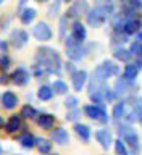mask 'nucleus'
Here are the masks:
<instances>
[{"label":"nucleus","instance_id":"obj_1","mask_svg":"<svg viewBox=\"0 0 142 155\" xmlns=\"http://www.w3.org/2000/svg\"><path fill=\"white\" fill-rule=\"evenodd\" d=\"M34 65L44 68L48 74H61V68H63V61L61 57L58 53L57 48L52 47H39L34 55Z\"/></svg>","mask_w":142,"mask_h":155},{"label":"nucleus","instance_id":"obj_2","mask_svg":"<svg viewBox=\"0 0 142 155\" xmlns=\"http://www.w3.org/2000/svg\"><path fill=\"white\" fill-rule=\"evenodd\" d=\"M118 136L120 139L126 144V147L131 149L133 155H139L140 153V139H139V134L137 131L133 128V124H128V123H121L118 124Z\"/></svg>","mask_w":142,"mask_h":155},{"label":"nucleus","instance_id":"obj_3","mask_svg":"<svg viewBox=\"0 0 142 155\" xmlns=\"http://www.w3.org/2000/svg\"><path fill=\"white\" fill-rule=\"evenodd\" d=\"M113 13H115V5H110V7H94L86 15V21L92 28H100L107 23V19H110L113 16Z\"/></svg>","mask_w":142,"mask_h":155},{"label":"nucleus","instance_id":"obj_4","mask_svg":"<svg viewBox=\"0 0 142 155\" xmlns=\"http://www.w3.org/2000/svg\"><path fill=\"white\" fill-rule=\"evenodd\" d=\"M63 42H65V53L71 61H81L86 58L87 47H84V44H78L71 36H66Z\"/></svg>","mask_w":142,"mask_h":155},{"label":"nucleus","instance_id":"obj_5","mask_svg":"<svg viewBox=\"0 0 142 155\" xmlns=\"http://www.w3.org/2000/svg\"><path fill=\"white\" fill-rule=\"evenodd\" d=\"M92 76H94L95 79H99V81L107 82L110 78L120 76V65H116V63L111 61V60H104L100 65L95 66L94 74H92Z\"/></svg>","mask_w":142,"mask_h":155},{"label":"nucleus","instance_id":"obj_6","mask_svg":"<svg viewBox=\"0 0 142 155\" xmlns=\"http://www.w3.org/2000/svg\"><path fill=\"white\" fill-rule=\"evenodd\" d=\"M84 115L100 124H108V121H110V116H108V111H107L105 105H94V104L86 105Z\"/></svg>","mask_w":142,"mask_h":155},{"label":"nucleus","instance_id":"obj_7","mask_svg":"<svg viewBox=\"0 0 142 155\" xmlns=\"http://www.w3.org/2000/svg\"><path fill=\"white\" fill-rule=\"evenodd\" d=\"M89 10H91V7H89V2H87V0H73L70 8L66 10L65 16L68 19H73V21H74V19H79L82 15H87Z\"/></svg>","mask_w":142,"mask_h":155},{"label":"nucleus","instance_id":"obj_8","mask_svg":"<svg viewBox=\"0 0 142 155\" xmlns=\"http://www.w3.org/2000/svg\"><path fill=\"white\" fill-rule=\"evenodd\" d=\"M32 36L39 42H48V41H52V37H53V31H52V28L48 23L39 21L36 26L32 28Z\"/></svg>","mask_w":142,"mask_h":155},{"label":"nucleus","instance_id":"obj_9","mask_svg":"<svg viewBox=\"0 0 142 155\" xmlns=\"http://www.w3.org/2000/svg\"><path fill=\"white\" fill-rule=\"evenodd\" d=\"M10 45L15 47V48H23L24 45H28L29 42V32L24 31V29H19V28H15L12 32H10V39H8Z\"/></svg>","mask_w":142,"mask_h":155},{"label":"nucleus","instance_id":"obj_10","mask_svg":"<svg viewBox=\"0 0 142 155\" xmlns=\"http://www.w3.org/2000/svg\"><path fill=\"white\" fill-rule=\"evenodd\" d=\"M10 81L18 87H24V86H28L29 82H31V73H29L28 68L18 66L16 70L10 74Z\"/></svg>","mask_w":142,"mask_h":155},{"label":"nucleus","instance_id":"obj_11","mask_svg":"<svg viewBox=\"0 0 142 155\" xmlns=\"http://www.w3.org/2000/svg\"><path fill=\"white\" fill-rule=\"evenodd\" d=\"M136 82V81H134ZM134 82L133 81H126L124 78H116V81H115V84H113V91H115V94L116 97H124V95H128L131 91H133V87H134Z\"/></svg>","mask_w":142,"mask_h":155},{"label":"nucleus","instance_id":"obj_12","mask_svg":"<svg viewBox=\"0 0 142 155\" xmlns=\"http://www.w3.org/2000/svg\"><path fill=\"white\" fill-rule=\"evenodd\" d=\"M70 36L74 39L78 44H84L86 42V39H87V29H86V26L79 21V19H74V21H73Z\"/></svg>","mask_w":142,"mask_h":155},{"label":"nucleus","instance_id":"obj_13","mask_svg":"<svg viewBox=\"0 0 142 155\" xmlns=\"http://www.w3.org/2000/svg\"><path fill=\"white\" fill-rule=\"evenodd\" d=\"M18 104H19V99H18V95L15 94L13 91H5L3 94L0 95V105H2L5 110L16 108Z\"/></svg>","mask_w":142,"mask_h":155},{"label":"nucleus","instance_id":"obj_14","mask_svg":"<svg viewBox=\"0 0 142 155\" xmlns=\"http://www.w3.org/2000/svg\"><path fill=\"white\" fill-rule=\"evenodd\" d=\"M95 139L97 142L100 144V147L104 150H108L111 145H113V136H111V131L110 129H99L95 133Z\"/></svg>","mask_w":142,"mask_h":155},{"label":"nucleus","instance_id":"obj_15","mask_svg":"<svg viewBox=\"0 0 142 155\" xmlns=\"http://www.w3.org/2000/svg\"><path fill=\"white\" fill-rule=\"evenodd\" d=\"M73 82V89L76 92H81L84 89V86L87 84V71L86 70H76V73L71 76Z\"/></svg>","mask_w":142,"mask_h":155},{"label":"nucleus","instance_id":"obj_16","mask_svg":"<svg viewBox=\"0 0 142 155\" xmlns=\"http://www.w3.org/2000/svg\"><path fill=\"white\" fill-rule=\"evenodd\" d=\"M142 29V19L140 18H133V19H126L123 24V31L126 36H133V34H137Z\"/></svg>","mask_w":142,"mask_h":155},{"label":"nucleus","instance_id":"obj_17","mask_svg":"<svg viewBox=\"0 0 142 155\" xmlns=\"http://www.w3.org/2000/svg\"><path fill=\"white\" fill-rule=\"evenodd\" d=\"M5 131H7L8 134H15V133H18L19 129L23 128V118L19 115H12L10 118L5 121Z\"/></svg>","mask_w":142,"mask_h":155},{"label":"nucleus","instance_id":"obj_18","mask_svg":"<svg viewBox=\"0 0 142 155\" xmlns=\"http://www.w3.org/2000/svg\"><path fill=\"white\" fill-rule=\"evenodd\" d=\"M52 140L58 145L70 144V133L65 128H55L52 131Z\"/></svg>","mask_w":142,"mask_h":155},{"label":"nucleus","instance_id":"obj_19","mask_svg":"<svg viewBox=\"0 0 142 155\" xmlns=\"http://www.w3.org/2000/svg\"><path fill=\"white\" fill-rule=\"evenodd\" d=\"M124 115H126V100H118L113 107V111H111V120L116 124H120V121H123Z\"/></svg>","mask_w":142,"mask_h":155},{"label":"nucleus","instance_id":"obj_20","mask_svg":"<svg viewBox=\"0 0 142 155\" xmlns=\"http://www.w3.org/2000/svg\"><path fill=\"white\" fill-rule=\"evenodd\" d=\"M37 16V12L36 8H31V7H24L19 10V21H21V24H24V26H28V24H31L34 19H36Z\"/></svg>","mask_w":142,"mask_h":155},{"label":"nucleus","instance_id":"obj_21","mask_svg":"<svg viewBox=\"0 0 142 155\" xmlns=\"http://www.w3.org/2000/svg\"><path fill=\"white\" fill-rule=\"evenodd\" d=\"M139 68L134 65V61H128L126 63V66H124V70H123V74H121V78H124L126 81H136L137 79V76H139Z\"/></svg>","mask_w":142,"mask_h":155},{"label":"nucleus","instance_id":"obj_22","mask_svg":"<svg viewBox=\"0 0 142 155\" xmlns=\"http://www.w3.org/2000/svg\"><path fill=\"white\" fill-rule=\"evenodd\" d=\"M36 121L42 129H52L55 126V116L52 113H39Z\"/></svg>","mask_w":142,"mask_h":155},{"label":"nucleus","instance_id":"obj_23","mask_svg":"<svg viewBox=\"0 0 142 155\" xmlns=\"http://www.w3.org/2000/svg\"><path fill=\"white\" fill-rule=\"evenodd\" d=\"M18 142L23 149H32V147H36V144H37V137L34 134H31L29 131H26V133H23L18 137Z\"/></svg>","mask_w":142,"mask_h":155},{"label":"nucleus","instance_id":"obj_24","mask_svg":"<svg viewBox=\"0 0 142 155\" xmlns=\"http://www.w3.org/2000/svg\"><path fill=\"white\" fill-rule=\"evenodd\" d=\"M74 133L78 134V137H79L82 142H89L91 140V128L84 123H74Z\"/></svg>","mask_w":142,"mask_h":155},{"label":"nucleus","instance_id":"obj_25","mask_svg":"<svg viewBox=\"0 0 142 155\" xmlns=\"http://www.w3.org/2000/svg\"><path fill=\"white\" fill-rule=\"evenodd\" d=\"M37 115H39L37 108H36V107H32L31 104L23 105V107H21V111H19V116H21V118H24V120H36Z\"/></svg>","mask_w":142,"mask_h":155},{"label":"nucleus","instance_id":"obj_26","mask_svg":"<svg viewBox=\"0 0 142 155\" xmlns=\"http://www.w3.org/2000/svg\"><path fill=\"white\" fill-rule=\"evenodd\" d=\"M113 58H115V60H118V61H126V63H128L131 60V53H129L128 48H124L123 45L113 47Z\"/></svg>","mask_w":142,"mask_h":155},{"label":"nucleus","instance_id":"obj_27","mask_svg":"<svg viewBox=\"0 0 142 155\" xmlns=\"http://www.w3.org/2000/svg\"><path fill=\"white\" fill-rule=\"evenodd\" d=\"M53 91H52V86H47V84H44L41 86L37 89V99L39 100H42V102H48V100H52L53 99Z\"/></svg>","mask_w":142,"mask_h":155},{"label":"nucleus","instance_id":"obj_28","mask_svg":"<svg viewBox=\"0 0 142 155\" xmlns=\"http://www.w3.org/2000/svg\"><path fill=\"white\" fill-rule=\"evenodd\" d=\"M36 147H37V150H39V153L47 155V153H50V152H52L53 142H52V140H48V139H39V137H37Z\"/></svg>","mask_w":142,"mask_h":155},{"label":"nucleus","instance_id":"obj_29","mask_svg":"<svg viewBox=\"0 0 142 155\" xmlns=\"http://www.w3.org/2000/svg\"><path fill=\"white\" fill-rule=\"evenodd\" d=\"M128 37L129 36H126L123 31H113V32H111V45H113V47L123 45V44L128 42Z\"/></svg>","mask_w":142,"mask_h":155},{"label":"nucleus","instance_id":"obj_30","mask_svg":"<svg viewBox=\"0 0 142 155\" xmlns=\"http://www.w3.org/2000/svg\"><path fill=\"white\" fill-rule=\"evenodd\" d=\"M52 91H53V94H57V95H66L70 89H68V84L65 81L57 79V81L52 82Z\"/></svg>","mask_w":142,"mask_h":155},{"label":"nucleus","instance_id":"obj_31","mask_svg":"<svg viewBox=\"0 0 142 155\" xmlns=\"http://www.w3.org/2000/svg\"><path fill=\"white\" fill-rule=\"evenodd\" d=\"M61 3H63V0H53V2L50 3V7H48V10H47L48 18H57L58 16L60 8H61Z\"/></svg>","mask_w":142,"mask_h":155},{"label":"nucleus","instance_id":"obj_32","mask_svg":"<svg viewBox=\"0 0 142 155\" xmlns=\"http://www.w3.org/2000/svg\"><path fill=\"white\" fill-rule=\"evenodd\" d=\"M12 66V58H10L8 53H0V70L2 73H7Z\"/></svg>","mask_w":142,"mask_h":155},{"label":"nucleus","instance_id":"obj_33","mask_svg":"<svg viewBox=\"0 0 142 155\" xmlns=\"http://www.w3.org/2000/svg\"><path fill=\"white\" fill-rule=\"evenodd\" d=\"M129 53H131V57H140L142 55V44L139 42V41H133L131 42V45H129Z\"/></svg>","mask_w":142,"mask_h":155},{"label":"nucleus","instance_id":"obj_34","mask_svg":"<svg viewBox=\"0 0 142 155\" xmlns=\"http://www.w3.org/2000/svg\"><path fill=\"white\" fill-rule=\"evenodd\" d=\"M68 23H70V19L66 16H61L60 18V31H58V36H60V41L66 37V31H68Z\"/></svg>","mask_w":142,"mask_h":155},{"label":"nucleus","instance_id":"obj_35","mask_svg":"<svg viewBox=\"0 0 142 155\" xmlns=\"http://www.w3.org/2000/svg\"><path fill=\"white\" fill-rule=\"evenodd\" d=\"M113 145H115V150L118 155H128V147H126V144L121 139L113 140Z\"/></svg>","mask_w":142,"mask_h":155},{"label":"nucleus","instance_id":"obj_36","mask_svg":"<svg viewBox=\"0 0 142 155\" xmlns=\"http://www.w3.org/2000/svg\"><path fill=\"white\" fill-rule=\"evenodd\" d=\"M104 100H105V104H111V102L118 100V97H116V94H115L113 89L107 87V89L104 91Z\"/></svg>","mask_w":142,"mask_h":155},{"label":"nucleus","instance_id":"obj_37","mask_svg":"<svg viewBox=\"0 0 142 155\" xmlns=\"http://www.w3.org/2000/svg\"><path fill=\"white\" fill-rule=\"evenodd\" d=\"M78 104H79V100H78V97H74V95H68L65 99V107L68 110L78 108Z\"/></svg>","mask_w":142,"mask_h":155},{"label":"nucleus","instance_id":"obj_38","mask_svg":"<svg viewBox=\"0 0 142 155\" xmlns=\"http://www.w3.org/2000/svg\"><path fill=\"white\" fill-rule=\"evenodd\" d=\"M81 116V110L79 108H73V110H68L66 113V121H76L78 123V118Z\"/></svg>","mask_w":142,"mask_h":155},{"label":"nucleus","instance_id":"obj_39","mask_svg":"<svg viewBox=\"0 0 142 155\" xmlns=\"http://www.w3.org/2000/svg\"><path fill=\"white\" fill-rule=\"evenodd\" d=\"M32 73H34V76H36V78H44V76H47V74H48V73L44 70V68L37 66V65H34V66H32Z\"/></svg>","mask_w":142,"mask_h":155},{"label":"nucleus","instance_id":"obj_40","mask_svg":"<svg viewBox=\"0 0 142 155\" xmlns=\"http://www.w3.org/2000/svg\"><path fill=\"white\" fill-rule=\"evenodd\" d=\"M0 52L2 53H8L10 52V42L5 39H0Z\"/></svg>","mask_w":142,"mask_h":155},{"label":"nucleus","instance_id":"obj_41","mask_svg":"<svg viewBox=\"0 0 142 155\" xmlns=\"http://www.w3.org/2000/svg\"><path fill=\"white\" fill-rule=\"evenodd\" d=\"M65 70H66V73L70 76H73L76 73V66H74V61H68L66 65H65Z\"/></svg>","mask_w":142,"mask_h":155},{"label":"nucleus","instance_id":"obj_42","mask_svg":"<svg viewBox=\"0 0 142 155\" xmlns=\"http://www.w3.org/2000/svg\"><path fill=\"white\" fill-rule=\"evenodd\" d=\"M10 74H7V73H2V76H0V84L2 86H7V84H10Z\"/></svg>","mask_w":142,"mask_h":155},{"label":"nucleus","instance_id":"obj_43","mask_svg":"<svg viewBox=\"0 0 142 155\" xmlns=\"http://www.w3.org/2000/svg\"><path fill=\"white\" fill-rule=\"evenodd\" d=\"M134 65H136V66H137V68H139V70H142V55H140V57H137V58H136V61H134Z\"/></svg>","mask_w":142,"mask_h":155},{"label":"nucleus","instance_id":"obj_44","mask_svg":"<svg viewBox=\"0 0 142 155\" xmlns=\"http://www.w3.org/2000/svg\"><path fill=\"white\" fill-rule=\"evenodd\" d=\"M136 41H139V42L142 44V29H140V31L137 32V39H136Z\"/></svg>","mask_w":142,"mask_h":155},{"label":"nucleus","instance_id":"obj_45","mask_svg":"<svg viewBox=\"0 0 142 155\" xmlns=\"http://www.w3.org/2000/svg\"><path fill=\"white\" fill-rule=\"evenodd\" d=\"M5 126V120H3V116H0V129H2Z\"/></svg>","mask_w":142,"mask_h":155},{"label":"nucleus","instance_id":"obj_46","mask_svg":"<svg viewBox=\"0 0 142 155\" xmlns=\"http://www.w3.org/2000/svg\"><path fill=\"white\" fill-rule=\"evenodd\" d=\"M37 3H45V2H48V0H36Z\"/></svg>","mask_w":142,"mask_h":155},{"label":"nucleus","instance_id":"obj_47","mask_svg":"<svg viewBox=\"0 0 142 155\" xmlns=\"http://www.w3.org/2000/svg\"><path fill=\"white\" fill-rule=\"evenodd\" d=\"M120 2H121V3H128L129 0H120Z\"/></svg>","mask_w":142,"mask_h":155},{"label":"nucleus","instance_id":"obj_48","mask_svg":"<svg viewBox=\"0 0 142 155\" xmlns=\"http://www.w3.org/2000/svg\"><path fill=\"white\" fill-rule=\"evenodd\" d=\"M63 2H65V3H71L73 0H63Z\"/></svg>","mask_w":142,"mask_h":155},{"label":"nucleus","instance_id":"obj_49","mask_svg":"<svg viewBox=\"0 0 142 155\" xmlns=\"http://www.w3.org/2000/svg\"><path fill=\"white\" fill-rule=\"evenodd\" d=\"M0 155H3V149H2V145H0Z\"/></svg>","mask_w":142,"mask_h":155},{"label":"nucleus","instance_id":"obj_50","mask_svg":"<svg viewBox=\"0 0 142 155\" xmlns=\"http://www.w3.org/2000/svg\"><path fill=\"white\" fill-rule=\"evenodd\" d=\"M47 155H58V153H52V152H50V153H47Z\"/></svg>","mask_w":142,"mask_h":155},{"label":"nucleus","instance_id":"obj_51","mask_svg":"<svg viewBox=\"0 0 142 155\" xmlns=\"http://www.w3.org/2000/svg\"><path fill=\"white\" fill-rule=\"evenodd\" d=\"M3 2H5V0H0V5H3Z\"/></svg>","mask_w":142,"mask_h":155},{"label":"nucleus","instance_id":"obj_52","mask_svg":"<svg viewBox=\"0 0 142 155\" xmlns=\"http://www.w3.org/2000/svg\"><path fill=\"white\" fill-rule=\"evenodd\" d=\"M13 155H24V153H13Z\"/></svg>","mask_w":142,"mask_h":155},{"label":"nucleus","instance_id":"obj_53","mask_svg":"<svg viewBox=\"0 0 142 155\" xmlns=\"http://www.w3.org/2000/svg\"><path fill=\"white\" fill-rule=\"evenodd\" d=\"M140 10H142V3H140Z\"/></svg>","mask_w":142,"mask_h":155},{"label":"nucleus","instance_id":"obj_54","mask_svg":"<svg viewBox=\"0 0 142 155\" xmlns=\"http://www.w3.org/2000/svg\"><path fill=\"white\" fill-rule=\"evenodd\" d=\"M140 123H142V121H140Z\"/></svg>","mask_w":142,"mask_h":155}]
</instances>
